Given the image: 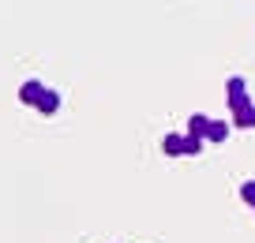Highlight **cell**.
<instances>
[{"label": "cell", "mask_w": 255, "mask_h": 243, "mask_svg": "<svg viewBox=\"0 0 255 243\" xmlns=\"http://www.w3.org/2000/svg\"><path fill=\"white\" fill-rule=\"evenodd\" d=\"M45 82H41V79H26V82H23V86H19V101H23V105H34V109H38V105H41V94H45Z\"/></svg>", "instance_id": "cell-1"}, {"label": "cell", "mask_w": 255, "mask_h": 243, "mask_svg": "<svg viewBox=\"0 0 255 243\" xmlns=\"http://www.w3.org/2000/svg\"><path fill=\"white\" fill-rule=\"evenodd\" d=\"M225 94H229V109H237V105L248 101V82L240 75H233L229 82H225Z\"/></svg>", "instance_id": "cell-2"}, {"label": "cell", "mask_w": 255, "mask_h": 243, "mask_svg": "<svg viewBox=\"0 0 255 243\" xmlns=\"http://www.w3.org/2000/svg\"><path fill=\"white\" fill-rule=\"evenodd\" d=\"M233 127H255V101H252V97L233 109Z\"/></svg>", "instance_id": "cell-3"}, {"label": "cell", "mask_w": 255, "mask_h": 243, "mask_svg": "<svg viewBox=\"0 0 255 243\" xmlns=\"http://www.w3.org/2000/svg\"><path fill=\"white\" fill-rule=\"evenodd\" d=\"M161 150H165L169 157H180L184 154V135H176V131H169L165 139H161Z\"/></svg>", "instance_id": "cell-4"}, {"label": "cell", "mask_w": 255, "mask_h": 243, "mask_svg": "<svg viewBox=\"0 0 255 243\" xmlns=\"http://www.w3.org/2000/svg\"><path fill=\"white\" fill-rule=\"evenodd\" d=\"M56 109H60V94H56V90H45V94H41V105H38V112H41V116H53Z\"/></svg>", "instance_id": "cell-5"}, {"label": "cell", "mask_w": 255, "mask_h": 243, "mask_svg": "<svg viewBox=\"0 0 255 243\" xmlns=\"http://www.w3.org/2000/svg\"><path fill=\"white\" fill-rule=\"evenodd\" d=\"M207 127H210V116H203V112H195L188 120V135H195V139H207Z\"/></svg>", "instance_id": "cell-6"}, {"label": "cell", "mask_w": 255, "mask_h": 243, "mask_svg": "<svg viewBox=\"0 0 255 243\" xmlns=\"http://www.w3.org/2000/svg\"><path fill=\"white\" fill-rule=\"evenodd\" d=\"M225 139H229V124H225V120H210L207 142H225Z\"/></svg>", "instance_id": "cell-7"}, {"label": "cell", "mask_w": 255, "mask_h": 243, "mask_svg": "<svg viewBox=\"0 0 255 243\" xmlns=\"http://www.w3.org/2000/svg\"><path fill=\"white\" fill-rule=\"evenodd\" d=\"M240 198L255 210V180H244V183H240Z\"/></svg>", "instance_id": "cell-8"}, {"label": "cell", "mask_w": 255, "mask_h": 243, "mask_svg": "<svg viewBox=\"0 0 255 243\" xmlns=\"http://www.w3.org/2000/svg\"><path fill=\"white\" fill-rule=\"evenodd\" d=\"M203 150V139H195V135H184V154L188 157H195Z\"/></svg>", "instance_id": "cell-9"}]
</instances>
